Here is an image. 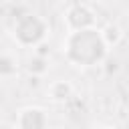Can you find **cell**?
Returning <instances> with one entry per match:
<instances>
[{"label": "cell", "instance_id": "obj_9", "mask_svg": "<svg viewBox=\"0 0 129 129\" xmlns=\"http://www.w3.org/2000/svg\"><path fill=\"white\" fill-rule=\"evenodd\" d=\"M95 129H111V127H95Z\"/></svg>", "mask_w": 129, "mask_h": 129}, {"label": "cell", "instance_id": "obj_6", "mask_svg": "<svg viewBox=\"0 0 129 129\" xmlns=\"http://www.w3.org/2000/svg\"><path fill=\"white\" fill-rule=\"evenodd\" d=\"M16 71H18V58L12 52L4 50L2 56H0V75H2V79H8V77L16 75Z\"/></svg>", "mask_w": 129, "mask_h": 129}, {"label": "cell", "instance_id": "obj_3", "mask_svg": "<svg viewBox=\"0 0 129 129\" xmlns=\"http://www.w3.org/2000/svg\"><path fill=\"white\" fill-rule=\"evenodd\" d=\"M67 32H81V30H91L97 28V14L91 4L87 2H75L69 4L64 14H62Z\"/></svg>", "mask_w": 129, "mask_h": 129}, {"label": "cell", "instance_id": "obj_1", "mask_svg": "<svg viewBox=\"0 0 129 129\" xmlns=\"http://www.w3.org/2000/svg\"><path fill=\"white\" fill-rule=\"evenodd\" d=\"M107 44L101 36V30H81V32H67L62 38V54L69 62L77 67H91L105 58Z\"/></svg>", "mask_w": 129, "mask_h": 129}, {"label": "cell", "instance_id": "obj_4", "mask_svg": "<svg viewBox=\"0 0 129 129\" xmlns=\"http://www.w3.org/2000/svg\"><path fill=\"white\" fill-rule=\"evenodd\" d=\"M48 119L40 107H22L14 117V129H46Z\"/></svg>", "mask_w": 129, "mask_h": 129}, {"label": "cell", "instance_id": "obj_8", "mask_svg": "<svg viewBox=\"0 0 129 129\" xmlns=\"http://www.w3.org/2000/svg\"><path fill=\"white\" fill-rule=\"evenodd\" d=\"M46 69H48V64H46V56H38V54H32L30 60H28V64H26V71H28L30 75H34V77L44 75Z\"/></svg>", "mask_w": 129, "mask_h": 129}, {"label": "cell", "instance_id": "obj_5", "mask_svg": "<svg viewBox=\"0 0 129 129\" xmlns=\"http://www.w3.org/2000/svg\"><path fill=\"white\" fill-rule=\"evenodd\" d=\"M71 93H73L71 83H69V81H62V79L52 81V83L48 85V89H46V95H48L54 103H62V101H67V99L71 97Z\"/></svg>", "mask_w": 129, "mask_h": 129}, {"label": "cell", "instance_id": "obj_7", "mask_svg": "<svg viewBox=\"0 0 129 129\" xmlns=\"http://www.w3.org/2000/svg\"><path fill=\"white\" fill-rule=\"evenodd\" d=\"M101 36H103L107 48H111V46H117V44L121 42L123 30H121V26H117V24H107L105 28H101Z\"/></svg>", "mask_w": 129, "mask_h": 129}, {"label": "cell", "instance_id": "obj_2", "mask_svg": "<svg viewBox=\"0 0 129 129\" xmlns=\"http://www.w3.org/2000/svg\"><path fill=\"white\" fill-rule=\"evenodd\" d=\"M48 34V22L34 14V12H26L22 16H18L14 20V26H12V38L18 46H40L44 42Z\"/></svg>", "mask_w": 129, "mask_h": 129}]
</instances>
